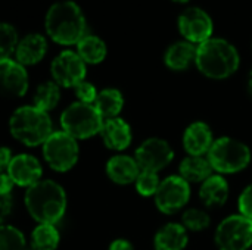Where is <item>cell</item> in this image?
I'll return each mask as SVG.
<instances>
[{
    "label": "cell",
    "instance_id": "cell-6",
    "mask_svg": "<svg viewBox=\"0 0 252 250\" xmlns=\"http://www.w3.org/2000/svg\"><path fill=\"white\" fill-rule=\"evenodd\" d=\"M208 161L214 171L221 174H235L245 169L251 161V150L247 144L230 137L214 140Z\"/></svg>",
    "mask_w": 252,
    "mask_h": 250
},
{
    "label": "cell",
    "instance_id": "cell-32",
    "mask_svg": "<svg viewBox=\"0 0 252 250\" xmlns=\"http://www.w3.org/2000/svg\"><path fill=\"white\" fill-rule=\"evenodd\" d=\"M238 206H239L241 215L252 220V184L242 192Z\"/></svg>",
    "mask_w": 252,
    "mask_h": 250
},
{
    "label": "cell",
    "instance_id": "cell-38",
    "mask_svg": "<svg viewBox=\"0 0 252 250\" xmlns=\"http://www.w3.org/2000/svg\"><path fill=\"white\" fill-rule=\"evenodd\" d=\"M174 1H177V3H188L189 0H174Z\"/></svg>",
    "mask_w": 252,
    "mask_h": 250
},
{
    "label": "cell",
    "instance_id": "cell-18",
    "mask_svg": "<svg viewBox=\"0 0 252 250\" xmlns=\"http://www.w3.org/2000/svg\"><path fill=\"white\" fill-rule=\"evenodd\" d=\"M106 174L111 181L126 186L137 180L140 168L134 158L127 155H117L106 162Z\"/></svg>",
    "mask_w": 252,
    "mask_h": 250
},
{
    "label": "cell",
    "instance_id": "cell-29",
    "mask_svg": "<svg viewBox=\"0 0 252 250\" xmlns=\"http://www.w3.org/2000/svg\"><path fill=\"white\" fill-rule=\"evenodd\" d=\"M183 227L192 231H201L204 228H207L211 222L210 215L205 211L201 209H189L183 214Z\"/></svg>",
    "mask_w": 252,
    "mask_h": 250
},
{
    "label": "cell",
    "instance_id": "cell-9",
    "mask_svg": "<svg viewBox=\"0 0 252 250\" xmlns=\"http://www.w3.org/2000/svg\"><path fill=\"white\" fill-rule=\"evenodd\" d=\"M87 72V66L83 59L72 50L61 52L50 65V74L53 81L59 87H75L81 81H84Z\"/></svg>",
    "mask_w": 252,
    "mask_h": 250
},
{
    "label": "cell",
    "instance_id": "cell-7",
    "mask_svg": "<svg viewBox=\"0 0 252 250\" xmlns=\"http://www.w3.org/2000/svg\"><path fill=\"white\" fill-rule=\"evenodd\" d=\"M46 164L56 172H66L75 167L80 155L78 143L65 131H53L41 144Z\"/></svg>",
    "mask_w": 252,
    "mask_h": 250
},
{
    "label": "cell",
    "instance_id": "cell-1",
    "mask_svg": "<svg viewBox=\"0 0 252 250\" xmlns=\"http://www.w3.org/2000/svg\"><path fill=\"white\" fill-rule=\"evenodd\" d=\"M47 37L61 46H77L87 34V22L81 7L72 0L53 3L44 18Z\"/></svg>",
    "mask_w": 252,
    "mask_h": 250
},
{
    "label": "cell",
    "instance_id": "cell-37",
    "mask_svg": "<svg viewBox=\"0 0 252 250\" xmlns=\"http://www.w3.org/2000/svg\"><path fill=\"white\" fill-rule=\"evenodd\" d=\"M248 88H250V93L252 94V71L250 72V78H248Z\"/></svg>",
    "mask_w": 252,
    "mask_h": 250
},
{
    "label": "cell",
    "instance_id": "cell-14",
    "mask_svg": "<svg viewBox=\"0 0 252 250\" xmlns=\"http://www.w3.org/2000/svg\"><path fill=\"white\" fill-rule=\"evenodd\" d=\"M15 186L31 187L41 180L43 168L37 158L28 153L15 155L6 171Z\"/></svg>",
    "mask_w": 252,
    "mask_h": 250
},
{
    "label": "cell",
    "instance_id": "cell-13",
    "mask_svg": "<svg viewBox=\"0 0 252 250\" xmlns=\"http://www.w3.org/2000/svg\"><path fill=\"white\" fill-rule=\"evenodd\" d=\"M28 72L15 59L0 60V96L22 97L28 91Z\"/></svg>",
    "mask_w": 252,
    "mask_h": 250
},
{
    "label": "cell",
    "instance_id": "cell-12",
    "mask_svg": "<svg viewBox=\"0 0 252 250\" xmlns=\"http://www.w3.org/2000/svg\"><path fill=\"white\" fill-rule=\"evenodd\" d=\"M174 152L162 139H148L136 150L134 159L140 171L157 172L164 169L173 161Z\"/></svg>",
    "mask_w": 252,
    "mask_h": 250
},
{
    "label": "cell",
    "instance_id": "cell-27",
    "mask_svg": "<svg viewBox=\"0 0 252 250\" xmlns=\"http://www.w3.org/2000/svg\"><path fill=\"white\" fill-rule=\"evenodd\" d=\"M18 31L7 22H0V60L10 59L18 44Z\"/></svg>",
    "mask_w": 252,
    "mask_h": 250
},
{
    "label": "cell",
    "instance_id": "cell-4",
    "mask_svg": "<svg viewBox=\"0 0 252 250\" xmlns=\"http://www.w3.org/2000/svg\"><path fill=\"white\" fill-rule=\"evenodd\" d=\"M9 131L19 143L34 147L43 144L53 133V124L47 112L25 105L18 108L9 118Z\"/></svg>",
    "mask_w": 252,
    "mask_h": 250
},
{
    "label": "cell",
    "instance_id": "cell-16",
    "mask_svg": "<svg viewBox=\"0 0 252 250\" xmlns=\"http://www.w3.org/2000/svg\"><path fill=\"white\" fill-rule=\"evenodd\" d=\"M99 134L105 146L111 150H124L131 143V128L121 118L105 119Z\"/></svg>",
    "mask_w": 252,
    "mask_h": 250
},
{
    "label": "cell",
    "instance_id": "cell-15",
    "mask_svg": "<svg viewBox=\"0 0 252 250\" xmlns=\"http://www.w3.org/2000/svg\"><path fill=\"white\" fill-rule=\"evenodd\" d=\"M47 53V38L43 34L31 32L19 38L15 49V60L22 66H31L43 60Z\"/></svg>",
    "mask_w": 252,
    "mask_h": 250
},
{
    "label": "cell",
    "instance_id": "cell-11",
    "mask_svg": "<svg viewBox=\"0 0 252 250\" xmlns=\"http://www.w3.org/2000/svg\"><path fill=\"white\" fill-rule=\"evenodd\" d=\"M179 29L186 41L199 46L213 35L211 16L201 7H188L179 16Z\"/></svg>",
    "mask_w": 252,
    "mask_h": 250
},
{
    "label": "cell",
    "instance_id": "cell-31",
    "mask_svg": "<svg viewBox=\"0 0 252 250\" xmlns=\"http://www.w3.org/2000/svg\"><path fill=\"white\" fill-rule=\"evenodd\" d=\"M74 91H75V96L78 99V102H83V103H89V105H93L96 97H97V90L96 87L89 83V81H81L80 84H77L74 87Z\"/></svg>",
    "mask_w": 252,
    "mask_h": 250
},
{
    "label": "cell",
    "instance_id": "cell-21",
    "mask_svg": "<svg viewBox=\"0 0 252 250\" xmlns=\"http://www.w3.org/2000/svg\"><path fill=\"white\" fill-rule=\"evenodd\" d=\"M157 250H183L188 245L186 228L180 224H167L155 236Z\"/></svg>",
    "mask_w": 252,
    "mask_h": 250
},
{
    "label": "cell",
    "instance_id": "cell-23",
    "mask_svg": "<svg viewBox=\"0 0 252 250\" xmlns=\"http://www.w3.org/2000/svg\"><path fill=\"white\" fill-rule=\"evenodd\" d=\"M213 171L208 158L204 156H188L180 164V177L188 183H204Z\"/></svg>",
    "mask_w": 252,
    "mask_h": 250
},
{
    "label": "cell",
    "instance_id": "cell-19",
    "mask_svg": "<svg viewBox=\"0 0 252 250\" xmlns=\"http://www.w3.org/2000/svg\"><path fill=\"white\" fill-rule=\"evenodd\" d=\"M195 57H196V46L183 40L171 44L167 49L164 55V62L173 71H185L186 68L190 66L192 62H195Z\"/></svg>",
    "mask_w": 252,
    "mask_h": 250
},
{
    "label": "cell",
    "instance_id": "cell-34",
    "mask_svg": "<svg viewBox=\"0 0 252 250\" xmlns=\"http://www.w3.org/2000/svg\"><path fill=\"white\" fill-rule=\"evenodd\" d=\"M13 181L10 180L7 172H0V194L10 196L12 189H13Z\"/></svg>",
    "mask_w": 252,
    "mask_h": 250
},
{
    "label": "cell",
    "instance_id": "cell-2",
    "mask_svg": "<svg viewBox=\"0 0 252 250\" xmlns=\"http://www.w3.org/2000/svg\"><path fill=\"white\" fill-rule=\"evenodd\" d=\"M25 208L38 224L59 222L66 211V194L61 184L52 180H40L25 192Z\"/></svg>",
    "mask_w": 252,
    "mask_h": 250
},
{
    "label": "cell",
    "instance_id": "cell-25",
    "mask_svg": "<svg viewBox=\"0 0 252 250\" xmlns=\"http://www.w3.org/2000/svg\"><path fill=\"white\" fill-rule=\"evenodd\" d=\"M61 100V87L52 80V81H46L41 83L32 97V105L44 112H50L56 108V105Z\"/></svg>",
    "mask_w": 252,
    "mask_h": 250
},
{
    "label": "cell",
    "instance_id": "cell-17",
    "mask_svg": "<svg viewBox=\"0 0 252 250\" xmlns=\"http://www.w3.org/2000/svg\"><path fill=\"white\" fill-rule=\"evenodd\" d=\"M213 131L205 122L190 124L183 134V146L190 156H202L213 146Z\"/></svg>",
    "mask_w": 252,
    "mask_h": 250
},
{
    "label": "cell",
    "instance_id": "cell-8",
    "mask_svg": "<svg viewBox=\"0 0 252 250\" xmlns=\"http://www.w3.org/2000/svg\"><path fill=\"white\" fill-rule=\"evenodd\" d=\"M219 250H247L252 245V220L232 215L223 220L216 231Z\"/></svg>",
    "mask_w": 252,
    "mask_h": 250
},
{
    "label": "cell",
    "instance_id": "cell-35",
    "mask_svg": "<svg viewBox=\"0 0 252 250\" xmlns=\"http://www.w3.org/2000/svg\"><path fill=\"white\" fill-rule=\"evenodd\" d=\"M12 150L9 147H0V172H6L12 161Z\"/></svg>",
    "mask_w": 252,
    "mask_h": 250
},
{
    "label": "cell",
    "instance_id": "cell-28",
    "mask_svg": "<svg viewBox=\"0 0 252 250\" xmlns=\"http://www.w3.org/2000/svg\"><path fill=\"white\" fill-rule=\"evenodd\" d=\"M0 250H25V237L13 225H0Z\"/></svg>",
    "mask_w": 252,
    "mask_h": 250
},
{
    "label": "cell",
    "instance_id": "cell-24",
    "mask_svg": "<svg viewBox=\"0 0 252 250\" xmlns=\"http://www.w3.org/2000/svg\"><path fill=\"white\" fill-rule=\"evenodd\" d=\"M93 105L103 119H112L118 118V113L123 111L124 97L117 88H105L97 93Z\"/></svg>",
    "mask_w": 252,
    "mask_h": 250
},
{
    "label": "cell",
    "instance_id": "cell-3",
    "mask_svg": "<svg viewBox=\"0 0 252 250\" xmlns=\"http://www.w3.org/2000/svg\"><path fill=\"white\" fill-rule=\"evenodd\" d=\"M239 53L236 47L224 38L211 37L196 46L195 63L198 69L208 78L224 80L239 68Z\"/></svg>",
    "mask_w": 252,
    "mask_h": 250
},
{
    "label": "cell",
    "instance_id": "cell-26",
    "mask_svg": "<svg viewBox=\"0 0 252 250\" xmlns=\"http://www.w3.org/2000/svg\"><path fill=\"white\" fill-rule=\"evenodd\" d=\"M59 240V231L52 224H38L31 233V246L34 250H56Z\"/></svg>",
    "mask_w": 252,
    "mask_h": 250
},
{
    "label": "cell",
    "instance_id": "cell-33",
    "mask_svg": "<svg viewBox=\"0 0 252 250\" xmlns=\"http://www.w3.org/2000/svg\"><path fill=\"white\" fill-rule=\"evenodd\" d=\"M10 211H12V196L0 194V225H3Z\"/></svg>",
    "mask_w": 252,
    "mask_h": 250
},
{
    "label": "cell",
    "instance_id": "cell-36",
    "mask_svg": "<svg viewBox=\"0 0 252 250\" xmlns=\"http://www.w3.org/2000/svg\"><path fill=\"white\" fill-rule=\"evenodd\" d=\"M109 250H134L133 249V245L124 239H118V240H114L109 246Z\"/></svg>",
    "mask_w": 252,
    "mask_h": 250
},
{
    "label": "cell",
    "instance_id": "cell-5",
    "mask_svg": "<svg viewBox=\"0 0 252 250\" xmlns=\"http://www.w3.org/2000/svg\"><path fill=\"white\" fill-rule=\"evenodd\" d=\"M103 118L96 111L94 105L74 102L61 113L62 131L74 137L75 140H86L100 133Z\"/></svg>",
    "mask_w": 252,
    "mask_h": 250
},
{
    "label": "cell",
    "instance_id": "cell-22",
    "mask_svg": "<svg viewBox=\"0 0 252 250\" xmlns=\"http://www.w3.org/2000/svg\"><path fill=\"white\" fill-rule=\"evenodd\" d=\"M77 55L83 59V62L87 65H97L105 60L108 49L105 41L93 34H86L78 43H77Z\"/></svg>",
    "mask_w": 252,
    "mask_h": 250
},
{
    "label": "cell",
    "instance_id": "cell-10",
    "mask_svg": "<svg viewBox=\"0 0 252 250\" xmlns=\"http://www.w3.org/2000/svg\"><path fill=\"white\" fill-rule=\"evenodd\" d=\"M190 197V187L180 175H171L161 181L155 194V203L164 214H174L180 211Z\"/></svg>",
    "mask_w": 252,
    "mask_h": 250
},
{
    "label": "cell",
    "instance_id": "cell-20",
    "mask_svg": "<svg viewBox=\"0 0 252 250\" xmlns=\"http://www.w3.org/2000/svg\"><path fill=\"white\" fill-rule=\"evenodd\" d=\"M199 196L207 206L217 208L226 203L229 197V184L221 175H211L207 178L199 190Z\"/></svg>",
    "mask_w": 252,
    "mask_h": 250
},
{
    "label": "cell",
    "instance_id": "cell-30",
    "mask_svg": "<svg viewBox=\"0 0 252 250\" xmlns=\"http://www.w3.org/2000/svg\"><path fill=\"white\" fill-rule=\"evenodd\" d=\"M136 183V190L142 196H155L158 192V187L161 184L158 174L157 172H149V171H140Z\"/></svg>",
    "mask_w": 252,
    "mask_h": 250
}]
</instances>
